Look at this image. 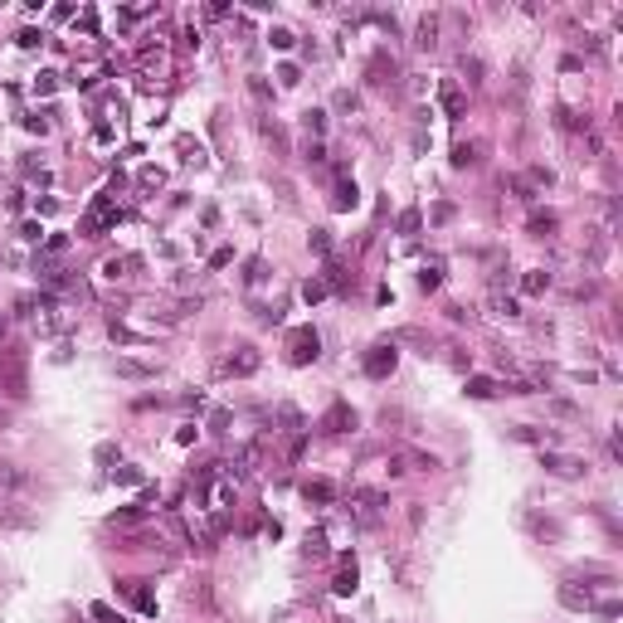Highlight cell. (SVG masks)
<instances>
[{"label": "cell", "instance_id": "cell-10", "mask_svg": "<svg viewBox=\"0 0 623 623\" xmlns=\"http://www.w3.org/2000/svg\"><path fill=\"white\" fill-rule=\"evenodd\" d=\"M545 283H550V273H541V268H531L526 278H521V288H526V293H545Z\"/></svg>", "mask_w": 623, "mask_h": 623}, {"label": "cell", "instance_id": "cell-11", "mask_svg": "<svg viewBox=\"0 0 623 623\" xmlns=\"http://www.w3.org/2000/svg\"><path fill=\"white\" fill-rule=\"evenodd\" d=\"M331 205H336V210H351V205H355V186H351V181L336 186V200H331Z\"/></svg>", "mask_w": 623, "mask_h": 623}, {"label": "cell", "instance_id": "cell-7", "mask_svg": "<svg viewBox=\"0 0 623 623\" xmlns=\"http://www.w3.org/2000/svg\"><path fill=\"white\" fill-rule=\"evenodd\" d=\"M467 395H472V400H492V395H497V385H492L487 375H472V380H467Z\"/></svg>", "mask_w": 623, "mask_h": 623}, {"label": "cell", "instance_id": "cell-21", "mask_svg": "<svg viewBox=\"0 0 623 623\" xmlns=\"http://www.w3.org/2000/svg\"><path fill=\"white\" fill-rule=\"evenodd\" d=\"M599 614H604V619H619L623 604H619V599H609V604H599Z\"/></svg>", "mask_w": 623, "mask_h": 623}, {"label": "cell", "instance_id": "cell-14", "mask_svg": "<svg viewBox=\"0 0 623 623\" xmlns=\"http://www.w3.org/2000/svg\"><path fill=\"white\" fill-rule=\"evenodd\" d=\"M545 467H550V472H565V477H569V472H579V462H574V458H545Z\"/></svg>", "mask_w": 623, "mask_h": 623}, {"label": "cell", "instance_id": "cell-17", "mask_svg": "<svg viewBox=\"0 0 623 623\" xmlns=\"http://www.w3.org/2000/svg\"><path fill=\"white\" fill-rule=\"evenodd\" d=\"M400 229L414 234V229H419V210H405V215H400Z\"/></svg>", "mask_w": 623, "mask_h": 623}, {"label": "cell", "instance_id": "cell-24", "mask_svg": "<svg viewBox=\"0 0 623 623\" xmlns=\"http://www.w3.org/2000/svg\"><path fill=\"white\" fill-rule=\"evenodd\" d=\"M531 229H555V215H531Z\"/></svg>", "mask_w": 623, "mask_h": 623}, {"label": "cell", "instance_id": "cell-12", "mask_svg": "<svg viewBox=\"0 0 623 623\" xmlns=\"http://www.w3.org/2000/svg\"><path fill=\"white\" fill-rule=\"evenodd\" d=\"M434 34H438V25H434V20H424V25H419V39H414V44H419V49H434Z\"/></svg>", "mask_w": 623, "mask_h": 623}, {"label": "cell", "instance_id": "cell-3", "mask_svg": "<svg viewBox=\"0 0 623 623\" xmlns=\"http://www.w3.org/2000/svg\"><path fill=\"white\" fill-rule=\"evenodd\" d=\"M322 429H326V434H351V429H355V409L351 405H331V409H326V419H322Z\"/></svg>", "mask_w": 623, "mask_h": 623}, {"label": "cell", "instance_id": "cell-1", "mask_svg": "<svg viewBox=\"0 0 623 623\" xmlns=\"http://www.w3.org/2000/svg\"><path fill=\"white\" fill-rule=\"evenodd\" d=\"M322 355V336L312 331V326H298L293 336H288V360L293 365H307V360H317Z\"/></svg>", "mask_w": 623, "mask_h": 623}, {"label": "cell", "instance_id": "cell-20", "mask_svg": "<svg viewBox=\"0 0 623 623\" xmlns=\"http://www.w3.org/2000/svg\"><path fill=\"white\" fill-rule=\"evenodd\" d=\"M492 307H497L502 317H516V302H512V298H492Z\"/></svg>", "mask_w": 623, "mask_h": 623}, {"label": "cell", "instance_id": "cell-8", "mask_svg": "<svg viewBox=\"0 0 623 623\" xmlns=\"http://www.w3.org/2000/svg\"><path fill=\"white\" fill-rule=\"evenodd\" d=\"M302 497H307V502H331V497H336V487H331V482H307V487H302Z\"/></svg>", "mask_w": 623, "mask_h": 623}, {"label": "cell", "instance_id": "cell-23", "mask_svg": "<svg viewBox=\"0 0 623 623\" xmlns=\"http://www.w3.org/2000/svg\"><path fill=\"white\" fill-rule=\"evenodd\" d=\"M248 283H258V278H263V258H248V273H244Z\"/></svg>", "mask_w": 623, "mask_h": 623}, {"label": "cell", "instance_id": "cell-4", "mask_svg": "<svg viewBox=\"0 0 623 623\" xmlns=\"http://www.w3.org/2000/svg\"><path fill=\"white\" fill-rule=\"evenodd\" d=\"M438 103H443V112H448V117H462V108H467V98H462V88L453 78L438 83Z\"/></svg>", "mask_w": 623, "mask_h": 623}, {"label": "cell", "instance_id": "cell-22", "mask_svg": "<svg viewBox=\"0 0 623 623\" xmlns=\"http://www.w3.org/2000/svg\"><path fill=\"white\" fill-rule=\"evenodd\" d=\"M229 258H234V248H215V258H210V268H224Z\"/></svg>", "mask_w": 623, "mask_h": 623}, {"label": "cell", "instance_id": "cell-18", "mask_svg": "<svg viewBox=\"0 0 623 623\" xmlns=\"http://www.w3.org/2000/svg\"><path fill=\"white\" fill-rule=\"evenodd\" d=\"M312 248L326 253V248H331V234H326V229H312Z\"/></svg>", "mask_w": 623, "mask_h": 623}, {"label": "cell", "instance_id": "cell-6", "mask_svg": "<svg viewBox=\"0 0 623 623\" xmlns=\"http://www.w3.org/2000/svg\"><path fill=\"white\" fill-rule=\"evenodd\" d=\"M331 589H336V594H355V565H351V560H346V565L336 569V579H331Z\"/></svg>", "mask_w": 623, "mask_h": 623}, {"label": "cell", "instance_id": "cell-15", "mask_svg": "<svg viewBox=\"0 0 623 623\" xmlns=\"http://www.w3.org/2000/svg\"><path fill=\"white\" fill-rule=\"evenodd\" d=\"M112 477H117V482H122V487H136V482H141V467H117V472H112Z\"/></svg>", "mask_w": 623, "mask_h": 623}, {"label": "cell", "instance_id": "cell-5", "mask_svg": "<svg viewBox=\"0 0 623 623\" xmlns=\"http://www.w3.org/2000/svg\"><path fill=\"white\" fill-rule=\"evenodd\" d=\"M224 370H229V375H253V370H258V351L239 346V351H234L229 360H224Z\"/></svg>", "mask_w": 623, "mask_h": 623}, {"label": "cell", "instance_id": "cell-16", "mask_svg": "<svg viewBox=\"0 0 623 623\" xmlns=\"http://www.w3.org/2000/svg\"><path fill=\"white\" fill-rule=\"evenodd\" d=\"M268 39H273V44H278V49H293V29H273Z\"/></svg>", "mask_w": 623, "mask_h": 623}, {"label": "cell", "instance_id": "cell-2", "mask_svg": "<svg viewBox=\"0 0 623 623\" xmlns=\"http://www.w3.org/2000/svg\"><path fill=\"white\" fill-rule=\"evenodd\" d=\"M395 360H400V351H395V346H375V351L365 355V375H370V380H385L390 370H395Z\"/></svg>", "mask_w": 623, "mask_h": 623}, {"label": "cell", "instance_id": "cell-19", "mask_svg": "<svg viewBox=\"0 0 623 623\" xmlns=\"http://www.w3.org/2000/svg\"><path fill=\"white\" fill-rule=\"evenodd\" d=\"M93 619H103V623H122V619H117V614L108 609V604H93Z\"/></svg>", "mask_w": 623, "mask_h": 623}, {"label": "cell", "instance_id": "cell-9", "mask_svg": "<svg viewBox=\"0 0 623 623\" xmlns=\"http://www.w3.org/2000/svg\"><path fill=\"white\" fill-rule=\"evenodd\" d=\"M117 375H127V380H146V375H151V365H141V360H117Z\"/></svg>", "mask_w": 623, "mask_h": 623}, {"label": "cell", "instance_id": "cell-13", "mask_svg": "<svg viewBox=\"0 0 623 623\" xmlns=\"http://www.w3.org/2000/svg\"><path fill=\"white\" fill-rule=\"evenodd\" d=\"M326 293H331V288H326L322 278H312V283H307V288H302V298H307V302H322Z\"/></svg>", "mask_w": 623, "mask_h": 623}]
</instances>
